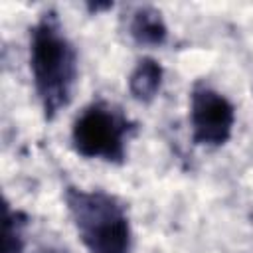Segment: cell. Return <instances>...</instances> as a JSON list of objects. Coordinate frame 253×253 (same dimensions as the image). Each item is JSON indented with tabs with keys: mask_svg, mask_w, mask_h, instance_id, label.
I'll list each match as a JSON object with an SVG mask.
<instances>
[{
	"mask_svg": "<svg viewBox=\"0 0 253 253\" xmlns=\"http://www.w3.org/2000/svg\"><path fill=\"white\" fill-rule=\"evenodd\" d=\"M30 71L45 121H53L73 99L79 75L77 49L55 10H45L30 28Z\"/></svg>",
	"mask_w": 253,
	"mask_h": 253,
	"instance_id": "1",
	"label": "cell"
},
{
	"mask_svg": "<svg viewBox=\"0 0 253 253\" xmlns=\"http://www.w3.org/2000/svg\"><path fill=\"white\" fill-rule=\"evenodd\" d=\"M67 213L87 253H132V229L126 206L105 190L67 186Z\"/></svg>",
	"mask_w": 253,
	"mask_h": 253,
	"instance_id": "2",
	"label": "cell"
},
{
	"mask_svg": "<svg viewBox=\"0 0 253 253\" xmlns=\"http://www.w3.org/2000/svg\"><path fill=\"white\" fill-rule=\"evenodd\" d=\"M111 8H113V2H89V4H87V10H89L91 14H99V12L111 10Z\"/></svg>",
	"mask_w": 253,
	"mask_h": 253,
	"instance_id": "8",
	"label": "cell"
},
{
	"mask_svg": "<svg viewBox=\"0 0 253 253\" xmlns=\"http://www.w3.org/2000/svg\"><path fill=\"white\" fill-rule=\"evenodd\" d=\"M136 125L113 103L105 99L85 105L71 125V146L85 160L123 164L126 142Z\"/></svg>",
	"mask_w": 253,
	"mask_h": 253,
	"instance_id": "3",
	"label": "cell"
},
{
	"mask_svg": "<svg viewBox=\"0 0 253 253\" xmlns=\"http://www.w3.org/2000/svg\"><path fill=\"white\" fill-rule=\"evenodd\" d=\"M164 69L154 57H140L128 75V93L134 101L148 105L160 93Z\"/></svg>",
	"mask_w": 253,
	"mask_h": 253,
	"instance_id": "6",
	"label": "cell"
},
{
	"mask_svg": "<svg viewBox=\"0 0 253 253\" xmlns=\"http://www.w3.org/2000/svg\"><path fill=\"white\" fill-rule=\"evenodd\" d=\"M38 253H65V251H61V249H53V247H47V249H42V251H38Z\"/></svg>",
	"mask_w": 253,
	"mask_h": 253,
	"instance_id": "9",
	"label": "cell"
},
{
	"mask_svg": "<svg viewBox=\"0 0 253 253\" xmlns=\"http://www.w3.org/2000/svg\"><path fill=\"white\" fill-rule=\"evenodd\" d=\"M30 217L22 210H12L4 202V229H2V253H24L26 227Z\"/></svg>",
	"mask_w": 253,
	"mask_h": 253,
	"instance_id": "7",
	"label": "cell"
},
{
	"mask_svg": "<svg viewBox=\"0 0 253 253\" xmlns=\"http://www.w3.org/2000/svg\"><path fill=\"white\" fill-rule=\"evenodd\" d=\"M235 126V107L217 89L196 83L190 93V128L192 140L198 146H223Z\"/></svg>",
	"mask_w": 253,
	"mask_h": 253,
	"instance_id": "4",
	"label": "cell"
},
{
	"mask_svg": "<svg viewBox=\"0 0 253 253\" xmlns=\"http://www.w3.org/2000/svg\"><path fill=\"white\" fill-rule=\"evenodd\" d=\"M128 36L140 47H158L168 40V26L154 6H138L128 18Z\"/></svg>",
	"mask_w": 253,
	"mask_h": 253,
	"instance_id": "5",
	"label": "cell"
}]
</instances>
